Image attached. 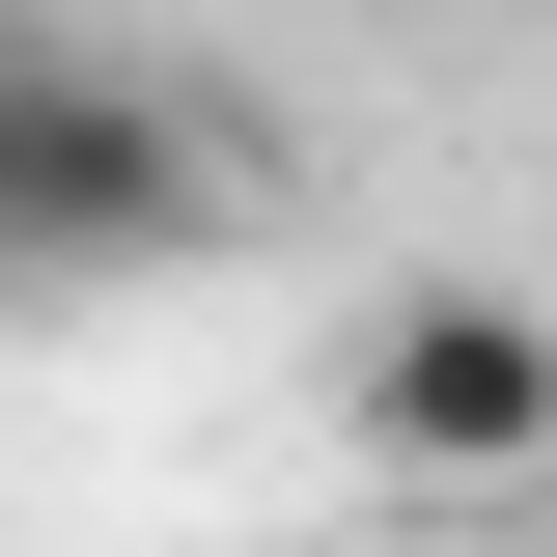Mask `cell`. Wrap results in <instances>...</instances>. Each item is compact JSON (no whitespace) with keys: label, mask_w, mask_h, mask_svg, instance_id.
Here are the masks:
<instances>
[{"label":"cell","mask_w":557,"mask_h":557,"mask_svg":"<svg viewBox=\"0 0 557 557\" xmlns=\"http://www.w3.org/2000/svg\"><path fill=\"white\" fill-rule=\"evenodd\" d=\"M362 474H446V502L557 474V307H530V278H418V307H362Z\"/></svg>","instance_id":"cell-1"},{"label":"cell","mask_w":557,"mask_h":557,"mask_svg":"<svg viewBox=\"0 0 557 557\" xmlns=\"http://www.w3.org/2000/svg\"><path fill=\"white\" fill-rule=\"evenodd\" d=\"M0 223H28V251H139V223H168V112H139L112 57H28L0 84Z\"/></svg>","instance_id":"cell-2"}]
</instances>
